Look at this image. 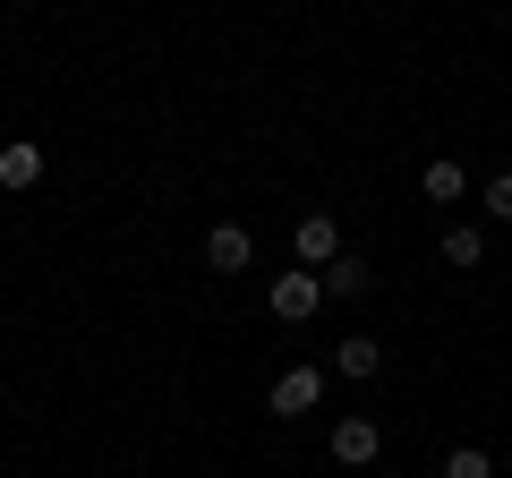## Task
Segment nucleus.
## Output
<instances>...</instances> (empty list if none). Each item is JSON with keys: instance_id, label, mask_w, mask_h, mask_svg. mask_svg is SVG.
<instances>
[{"instance_id": "f257e3e1", "label": "nucleus", "mask_w": 512, "mask_h": 478, "mask_svg": "<svg viewBox=\"0 0 512 478\" xmlns=\"http://www.w3.org/2000/svg\"><path fill=\"white\" fill-rule=\"evenodd\" d=\"M265 308H274L282 325H308V316L325 308V274H308V265H299V274H274V291H265Z\"/></svg>"}, {"instance_id": "f03ea898", "label": "nucleus", "mask_w": 512, "mask_h": 478, "mask_svg": "<svg viewBox=\"0 0 512 478\" xmlns=\"http://www.w3.org/2000/svg\"><path fill=\"white\" fill-rule=\"evenodd\" d=\"M316 402H325V368H282L274 393H265V410H274V419H308Z\"/></svg>"}, {"instance_id": "7ed1b4c3", "label": "nucleus", "mask_w": 512, "mask_h": 478, "mask_svg": "<svg viewBox=\"0 0 512 478\" xmlns=\"http://www.w3.org/2000/svg\"><path fill=\"white\" fill-rule=\"evenodd\" d=\"M291 248H299L308 274H325V265L342 257V222H333V214H299V222H291Z\"/></svg>"}, {"instance_id": "20e7f679", "label": "nucleus", "mask_w": 512, "mask_h": 478, "mask_svg": "<svg viewBox=\"0 0 512 478\" xmlns=\"http://www.w3.org/2000/svg\"><path fill=\"white\" fill-rule=\"evenodd\" d=\"M248 265H256L248 222H214V231H205V274H248Z\"/></svg>"}, {"instance_id": "39448f33", "label": "nucleus", "mask_w": 512, "mask_h": 478, "mask_svg": "<svg viewBox=\"0 0 512 478\" xmlns=\"http://www.w3.org/2000/svg\"><path fill=\"white\" fill-rule=\"evenodd\" d=\"M376 419H333V461H342V470H367V461H376Z\"/></svg>"}, {"instance_id": "423d86ee", "label": "nucleus", "mask_w": 512, "mask_h": 478, "mask_svg": "<svg viewBox=\"0 0 512 478\" xmlns=\"http://www.w3.org/2000/svg\"><path fill=\"white\" fill-rule=\"evenodd\" d=\"M367 291H376V265H367V257H350V248H342V257L325 265V299H367Z\"/></svg>"}, {"instance_id": "0eeeda50", "label": "nucleus", "mask_w": 512, "mask_h": 478, "mask_svg": "<svg viewBox=\"0 0 512 478\" xmlns=\"http://www.w3.org/2000/svg\"><path fill=\"white\" fill-rule=\"evenodd\" d=\"M333 368H342V376H350V385H367V376H376V368H384V342H376V333H350V342H342V350H333Z\"/></svg>"}, {"instance_id": "6e6552de", "label": "nucleus", "mask_w": 512, "mask_h": 478, "mask_svg": "<svg viewBox=\"0 0 512 478\" xmlns=\"http://www.w3.org/2000/svg\"><path fill=\"white\" fill-rule=\"evenodd\" d=\"M35 180H43V146L9 137V146H0V188H35Z\"/></svg>"}, {"instance_id": "1a4fd4ad", "label": "nucleus", "mask_w": 512, "mask_h": 478, "mask_svg": "<svg viewBox=\"0 0 512 478\" xmlns=\"http://www.w3.org/2000/svg\"><path fill=\"white\" fill-rule=\"evenodd\" d=\"M444 265H461V274L487 265V231H478V222H444Z\"/></svg>"}, {"instance_id": "9d476101", "label": "nucleus", "mask_w": 512, "mask_h": 478, "mask_svg": "<svg viewBox=\"0 0 512 478\" xmlns=\"http://www.w3.org/2000/svg\"><path fill=\"white\" fill-rule=\"evenodd\" d=\"M444 478H495V453L487 444H453L444 453Z\"/></svg>"}, {"instance_id": "9b49d317", "label": "nucleus", "mask_w": 512, "mask_h": 478, "mask_svg": "<svg viewBox=\"0 0 512 478\" xmlns=\"http://www.w3.org/2000/svg\"><path fill=\"white\" fill-rule=\"evenodd\" d=\"M427 197H436V205H461V197H470V180H461V163H427Z\"/></svg>"}, {"instance_id": "f8f14e48", "label": "nucleus", "mask_w": 512, "mask_h": 478, "mask_svg": "<svg viewBox=\"0 0 512 478\" xmlns=\"http://www.w3.org/2000/svg\"><path fill=\"white\" fill-rule=\"evenodd\" d=\"M487 214L512 222V171H495V180H487Z\"/></svg>"}, {"instance_id": "ddd939ff", "label": "nucleus", "mask_w": 512, "mask_h": 478, "mask_svg": "<svg viewBox=\"0 0 512 478\" xmlns=\"http://www.w3.org/2000/svg\"><path fill=\"white\" fill-rule=\"evenodd\" d=\"M0 146H9V129H0Z\"/></svg>"}]
</instances>
